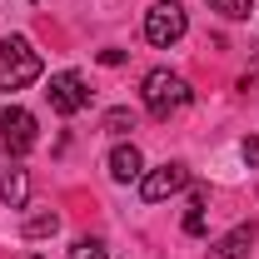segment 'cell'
I'll list each match as a JSON object with an SVG mask.
<instances>
[{
  "mask_svg": "<svg viewBox=\"0 0 259 259\" xmlns=\"http://www.w3.org/2000/svg\"><path fill=\"white\" fill-rule=\"evenodd\" d=\"M40 50H35L25 35H5L0 40V95H15V90H25L40 80Z\"/></svg>",
  "mask_w": 259,
  "mask_h": 259,
  "instance_id": "6da1fadb",
  "label": "cell"
},
{
  "mask_svg": "<svg viewBox=\"0 0 259 259\" xmlns=\"http://www.w3.org/2000/svg\"><path fill=\"white\" fill-rule=\"evenodd\" d=\"M140 100H145V110H150L155 120H169V115L185 110L194 95H190V85H185L175 70H150L145 85H140Z\"/></svg>",
  "mask_w": 259,
  "mask_h": 259,
  "instance_id": "7a4b0ae2",
  "label": "cell"
},
{
  "mask_svg": "<svg viewBox=\"0 0 259 259\" xmlns=\"http://www.w3.org/2000/svg\"><path fill=\"white\" fill-rule=\"evenodd\" d=\"M185 30H190V15H185L180 0H155V5L145 10V40H150V45L169 50L175 40H185Z\"/></svg>",
  "mask_w": 259,
  "mask_h": 259,
  "instance_id": "3957f363",
  "label": "cell"
},
{
  "mask_svg": "<svg viewBox=\"0 0 259 259\" xmlns=\"http://www.w3.org/2000/svg\"><path fill=\"white\" fill-rule=\"evenodd\" d=\"M0 140H5V155H30L35 140H40V130H35V115L30 110H20V105H10L5 115H0Z\"/></svg>",
  "mask_w": 259,
  "mask_h": 259,
  "instance_id": "277c9868",
  "label": "cell"
},
{
  "mask_svg": "<svg viewBox=\"0 0 259 259\" xmlns=\"http://www.w3.org/2000/svg\"><path fill=\"white\" fill-rule=\"evenodd\" d=\"M50 110L55 115H80L85 105H90V90H85V75H75V70H60V75H50Z\"/></svg>",
  "mask_w": 259,
  "mask_h": 259,
  "instance_id": "5b68a950",
  "label": "cell"
},
{
  "mask_svg": "<svg viewBox=\"0 0 259 259\" xmlns=\"http://www.w3.org/2000/svg\"><path fill=\"white\" fill-rule=\"evenodd\" d=\"M190 185V169L180 160L160 164V169H150V175H140V194H145V204H160V199H169V194H180Z\"/></svg>",
  "mask_w": 259,
  "mask_h": 259,
  "instance_id": "8992f818",
  "label": "cell"
},
{
  "mask_svg": "<svg viewBox=\"0 0 259 259\" xmlns=\"http://www.w3.org/2000/svg\"><path fill=\"white\" fill-rule=\"evenodd\" d=\"M105 169H110V180H115V185H130V180H140V175H145V155H140L135 145H115V150H110V160H105Z\"/></svg>",
  "mask_w": 259,
  "mask_h": 259,
  "instance_id": "52a82bcc",
  "label": "cell"
},
{
  "mask_svg": "<svg viewBox=\"0 0 259 259\" xmlns=\"http://www.w3.org/2000/svg\"><path fill=\"white\" fill-rule=\"evenodd\" d=\"M249 244H254V225H234L209 244V259H249Z\"/></svg>",
  "mask_w": 259,
  "mask_h": 259,
  "instance_id": "ba28073f",
  "label": "cell"
},
{
  "mask_svg": "<svg viewBox=\"0 0 259 259\" xmlns=\"http://www.w3.org/2000/svg\"><path fill=\"white\" fill-rule=\"evenodd\" d=\"M0 199H5L10 209H25V204H30V175H25V169H5V180H0Z\"/></svg>",
  "mask_w": 259,
  "mask_h": 259,
  "instance_id": "9c48e42d",
  "label": "cell"
},
{
  "mask_svg": "<svg viewBox=\"0 0 259 259\" xmlns=\"http://www.w3.org/2000/svg\"><path fill=\"white\" fill-rule=\"evenodd\" d=\"M55 229H60V214L40 209V214H30V220H25V239H50Z\"/></svg>",
  "mask_w": 259,
  "mask_h": 259,
  "instance_id": "30bf717a",
  "label": "cell"
},
{
  "mask_svg": "<svg viewBox=\"0 0 259 259\" xmlns=\"http://www.w3.org/2000/svg\"><path fill=\"white\" fill-rule=\"evenodd\" d=\"M70 259H110V249H105V239H100V234H85V239H75V244H70Z\"/></svg>",
  "mask_w": 259,
  "mask_h": 259,
  "instance_id": "8fae6325",
  "label": "cell"
},
{
  "mask_svg": "<svg viewBox=\"0 0 259 259\" xmlns=\"http://www.w3.org/2000/svg\"><path fill=\"white\" fill-rule=\"evenodd\" d=\"M209 10H220L225 20H249L254 15V0H209Z\"/></svg>",
  "mask_w": 259,
  "mask_h": 259,
  "instance_id": "7c38bea8",
  "label": "cell"
},
{
  "mask_svg": "<svg viewBox=\"0 0 259 259\" xmlns=\"http://www.w3.org/2000/svg\"><path fill=\"white\" fill-rule=\"evenodd\" d=\"M185 234H204V190L190 194V214H185Z\"/></svg>",
  "mask_w": 259,
  "mask_h": 259,
  "instance_id": "4fadbf2b",
  "label": "cell"
},
{
  "mask_svg": "<svg viewBox=\"0 0 259 259\" xmlns=\"http://www.w3.org/2000/svg\"><path fill=\"white\" fill-rule=\"evenodd\" d=\"M105 130H110V135L135 130V110H125V105H120V110H110V115H105Z\"/></svg>",
  "mask_w": 259,
  "mask_h": 259,
  "instance_id": "5bb4252c",
  "label": "cell"
},
{
  "mask_svg": "<svg viewBox=\"0 0 259 259\" xmlns=\"http://www.w3.org/2000/svg\"><path fill=\"white\" fill-rule=\"evenodd\" d=\"M239 155H244V164H259V135H249V140L239 145Z\"/></svg>",
  "mask_w": 259,
  "mask_h": 259,
  "instance_id": "9a60e30c",
  "label": "cell"
},
{
  "mask_svg": "<svg viewBox=\"0 0 259 259\" xmlns=\"http://www.w3.org/2000/svg\"><path fill=\"white\" fill-rule=\"evenodd\" d=\"M100 65H125V50H100Z\"/></svg>",
  "mask_w": 259,
  "mask_h": 259,
  "instance_id": "2e32d148",
  "label": "cell"
},
{
  "mask_svg": "<svg viewBox=\"0 0 259 259\" xmlns=\"http://www.w3.org/2000/svg\"><path fill=\"white\" fill-rule=\"evenodd\" d=\"M35 259H40V254H35Z\"/></svg>",
  "mask_w": 259,
  "mask_h": 259,
  "instance_id": "e0dca14e",
  "label": "cell"
}]
</instances>
